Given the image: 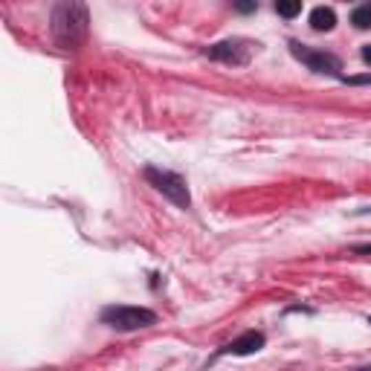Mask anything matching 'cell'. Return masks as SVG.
Here are the masks:
<instances>
[{
    "instance_id": "obj_2",
    "label": "cell",
    "mask_w": 371,
    "mask_h": 371,
    "mask_svg": "<svg viewBox=\"0 0 371 371\" xmlns=\"http://www.w3.org/2000/svg\"><path fill=\"white\" fill-rule=\"evenodd\" d=\"M102 322L114 331H140L157 322V313L140 305H111L102 310Z\"/></svg>"
},
{
    "instance_id": "obj_4",
    "label": "cell",
    "mask_w": 371,
    "mask_h": 371,
    "mask_svg": "<svg viewBox=\"0 0 371 371\" xmlns=\"http://www.w3.org/2000/svg\"><path fill=\"white\" fill-rule=\"evenodd\" d=\"M290 52L299 59V61H305L313 73H328V76H339L342 70V64L337 56H331V52H322V50H305L301 44H296V41H290Z\"/></svg>"
},
{
    "instance_id": "obj_11",
    "label": "cell",
    "mask_w": 371,
    "mask_h": 371,
    "mask_svg": "<svg viewBox=\"0 0 371 371\" xmlns=\"http://www.w3.org/2000/svg\"><path fill=\"white\" fill-rule=\"evenodd\" d=\"M354 253H357V255H371V244H360V246H354Z\"/></svg>"
},
{
    "instance_id": "obj_15",
    "label": "cell",
    "mask_w": 371,
    "mask_h": 371,
    "mask_svg": "<svg viewBox=\"0 0 371 371\" xmlns=\"http://www.w3.org/2000/svg\"><path fill=\"white\" fill-rule=\"evenodd\" d=\"M368 325H371V316H368Z\"/></svg>"
},
{
    "instance_id": "obj_6",
    "label": "cell",
    "mask_w": 371,
    "mask_h": 371,
    "mask_svg": "<svg viewBox=\"0 0 371 371\" xmlns=\"http://www.w3.org/2000/svg\"><path fill=\"white\" fill-rule=\"evenodd\" d=\"M264 348V334L261 331H246V334H241L238 339H232L229 346L221 351V354H232V357H250V354H255V351H261Z\"/></svg>"
},
{
    "instance_id": "obj_3",
    "label": "cell",
    "mask_w": 371,
    "mask_h": 371,
    "mask_svg": "<svg viewBox=\"0 0 371 371\" xmlns=\"http://www.w3.org/2000/svg\"><path fill=\"white\" fill-rule=\"evenodd\" d=\"M145 180L154 186L162 198H169L174 206H180V209H189L191 206V195H189V186L180 174H174L169 169H157V166H148L145 169Z\"/></svg>"
},
{
    "instance_id": "obj_14",
    "label": "cell",
    "mask_w": 371,
    "mask_h": 371,
    "mask_svg": "<svg viewBox=\"0 0 371 371\" xmlns=\"http://www.w3.org/2000/svg\"><path fill=\"white\" fill-rule=\"evenodd\" d=\"M360 371H371V365H365V368H360Z\"/></svg>"
},
{
    "instance_id": "obj_12",
    "label": "cell",
    "mask_w": 371,
    "mask_h": 371,
    "mask_svg": "<svg viewBox=\"0 0 371 371\" xmlns=\"http://www.w3.org/2000/svg\"><path fill=\"white\" fill-rule=\"evenodd\" d=\"M363 61L371 67V44H368V47H363Z\"/></svg>"
},
{
    "instance_id": "obj_1",
    "label": "cell",
    "mask_w": 371,
    "mask_h": 371,
    "mask_svg": "<svg viewBox=\"0 0 371 371\" xmlns=\"http://www.w3.org/2000/svg\"><path fill=\"white\" fill-rule=\"evenodd\" d=\"M87 6L85 3H59L52 9L50 30L61 50H76L87 38Z\"/></svg>"
},
{
    "instance_id": "obj_13",
    "label": "cell",
    "mask_w": 371,
    "mask_h": 371,
    "mask_svg": "<svg viewBox=\"0 0 371 371\" xmlns=\"http://www.w3.org/2000/svg\"><path fill=\"white\" fill-rule=\"evenodd\" d=\"M238 12H255V3H238Z\"/></svg>"
},
{
    "instance_id": "obj_9",
    "label": "cell",
    "mask_w": 371,
    "mask_h": 371,
    "mask_svg": "<svg viewBox=\"0 0 371 371\" xmlns=\"http://www.w3.org/2000/svg\"><path fill=\"white\" fill-rule=\"evenodd\" d=\"M276 12L282 18H296L301 12V3H276Z\"/></svg>"
},
{
    "instance_id": "obj_8",
    "label": "cell",
    "mask_w": 371,
    "mask_h": 371,
    "mask_svg": "<svg viewBox=\"0 0 371 371\" xmlns=\"http://www.w3.org/2000/svg\"><path fill=\"white\" fill-rule=\"evenodd\" d=\"M351 23L357 26V30H368L371 26V6H357L351 12Z\"/></svg>"
},
{
    "instance_id": "obj_5",
    "label": "cell",
    "mask_w": 371,
    "mask_h": 371,
    "mask_svg": "<svg viewBox=\"0 0 371 371\" xmlns=\"http://www.w3.org/2000/svg\"><path fill=\"white\" fill-rule=\"evenodd\" d=\"M206 56L215 61H224V64H246V59H250L244 41H221V44H212V47H206Z\"/></svg>"
},
{
    "instance_id": "obj_10",
    "label": "cell",
    "mask_w": 371,
    "mask_h": 371,
    "mask_svg": "<svg viewBox=\"0 0 371 371\" xmlns=\"http://www.w3.org/2000/svg\"><path fill=\"white\" fill-rule=\"evenodd\" d=\"M346 85H371V73H363V76H342Z\"/></svg>"
},
{
    "instance_id": "obj_7",
    "label": "cell",
    "mask_w": 371,
    "mask_h": 371,
    "mask_svg": "<svg viewBox=\"0 0 371 371\" xmlns=\"http://www.w3.org/2000/svg\"><path fill=\"white\" fill-rule=\"evenodd\" d=\"M310 26L316 32H331L337 26V12L331 6H316L310 9Z\"/></svg>"
}]
</instances>
